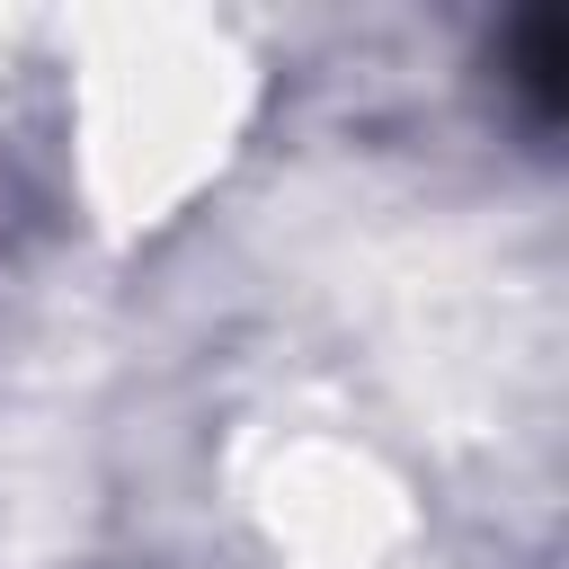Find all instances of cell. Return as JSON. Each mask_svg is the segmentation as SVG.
I'll return each instance as SVG.
<instances>
[{"instance_id": "obj_1", "label": "cell", "mask_w": 569, "mask_h": 569, "mask_svg": "<svg viewBox=\"0 0 569 569\" xmlns=\"http://www.w3.org/2000/svg\"><path fill=\"white\" fill-rule=\"evenodd\" d=\"M507 80L533 98V116H560L569 107V27L560 18H525L516 44H507Z\"/></svg>"}]
</instances>
